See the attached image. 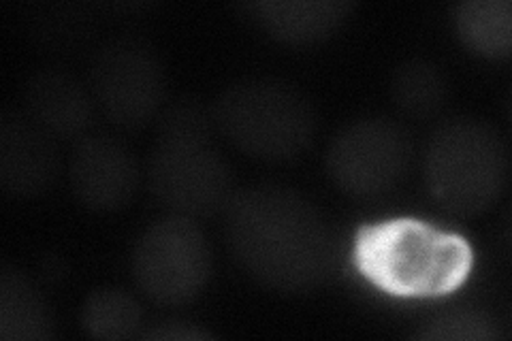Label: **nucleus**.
<instances>
[{
    "label": "nucleus",
    "mask_w": 512,
    "mask_h": 341,
    "mask_svg": "<svg viewBox=\"0 0 512 341\" xmlns=\"http://www.w3.org/2000/svg\"><path fill=\"white\" fill-rule=\"evenodd\" d=\"M222 214L235 263L269 290L286 295L316 290L338 265V241L329 222L295 190H237Z\"/></svg>",
    "instance_id": "1"
},
{
    "label": "nucleus",
    "mask_w": 512,
    "mask_h": 341,
    "mask_svg": "<svg viewBox=\"0 0 512 341\" xmlns=\"http://www.w3.org/2000/svg\"><path fill=\"white\" fill-rule=\"evenodd\" d=\"M350 256L367 282L397 299L451 295L474 267L466 237L410 216L359 226Z\"/></svg>",
    "instance_id": "2"
},
{
    "label": "nucleus",
    "mask_w": 512,
    "mask_h": 341,
    "mask_svg": "<svg viewBox=\"0 0 512 341\" xmlns=\"http://www.w3.org/2000/svg\"><path fill=\"white\" fill-rule=\"evenodd\" d=\"M216 137L210 109L188 96L169 103L158 118L146 182L169 214L199 222L227 209L237 190Z\"/></svg>",
    "instance_id": "3"
},
{
    "label": "nucleus",
    "mask_w": 512,
    "mask_h": 341,
    "mask_svg": "<svg viewBox=\"0 0 512 341\" xmlns=\"http://www.w3.org/2000/svg\"><path fill=\"white\" fill-rule=\"evenodd\" d=\"M210 116L218 137L263 162H293L308 154L318 137L314 105L280 79L235 81L216 96Z\"/></svg>",
    "instance_id": "4"
},
{
    "label": "nucleus",
    "mask_w": 512,
    "mask_h": 341,
    "mask_svg": "<svg viewBox=\"0 0 512 341\" xmlns=\"http://www.w3.org/2000/svg\"><path fill=\"white\" fill-rule=\"evenodd\" d=\"M427 190L448 214L472 218L502 199L510 180L508 143L483 120L459 118L436 128L423 154Z\"/></svg>",
    "instance_id": "5"
},
{
    "label": "nucleus",
    "mask_w": 512,
    "mask_h": 341,
    "mask_svg": "<svg viewBox=\"0 0 512 341\" xmlns=\"http://www.w3.org/2000/svg\"><path fill=\"white\" fill-rule=\"evenodd\" d=\"M133 280L148 301L182 307L195 301L212 275V250L197 220L169 214L135 243Z\"/></svg>",
    "instance_id": "6"
},
{
    "label": "nucleus",
    "mask_w": 512,
    "mask_h": 341,
    "mask_svg": "<svg viewBox=\"0 0 512 341\" xmlns=\"http://www.w3.org/2000/svg\"><path fill=\"white\" fill-rule=\"evenodd\" d=\"M99 113L122 131H141L163 116L167 73L154 47L135 37H118L94 52L90 81Z\"/></svg>",
    "instance_id": "7"
},
{
    "label": "nucleus",
    "mask_w": 512,
    "mask_h": 341,
    "mask_svg": "<svg viewBox=\"0 0 512 341\" xmlns=\"http://www.w3.org/2000/svg\"><path fill=\"white\" fill-rule=\"evenodd\" d=\"M414 160L406 128L382 116L342 126L329 143L325 167L331 182L348 197L376 199L402 184Z\"/></svg>",
    "instance_id": "8"
},
{
    "label": "nucleus",
    "mask_w": 512,
    "mask_h": 341,
    "mask_svg": "<svg viewBox=\"0 0 512 341\" xmlns=\"http://www.w3.org/2000/svg\"><path fill=\"white\" fill-rule=\"evenodd\" d=\"M69 186L79 205L96 214H116L135 201L143 171L128 145L105 133H90L73 143Z\"/></svg>",
    "instance_id": "9"
},
{
    "label": "nucleus",
    "mask_w": 512,
    "mask_h": 341,
    "mask_svg": "<svg viewBox=\"0 0 512 341\" xmlns=\"http://www.w3.org/2000/svg\"><path fill=\"white\" fill-rule=\"evenodd\" d=\"M60 141L24 109L0 116V186L13 199H35L50 192L62 173Z\"/></svg>",
    "instance_id": "10"
},
{
    "label": "nucleus",
    "mask_w": 512,
    "mask_h": 341,
    "mask_svg": "<svg viewBox=\"0 0 512 341\" xmlns=\"http://www.w3.org/2000/svg\"><path fill=\"white\" fill-rule=\"evenodd\" d=\"M22 109L45 133L73 143L94 133L99 113L90 86L58 67L41 69L28 79Z\"/></svg>",
    "instance_id": "11"
},
{
    "label": "nucleus",
    "mask_w": 512,
    "mask_h": 341,
    "mask_svg": "<svg viewBox=\"0 0 512 341\" xmlns=\"http://www.w3.org/2000/svg\"><path fill=\"white\" fill-rule=\"evenodd\" d=\"M244 9L274 41L306 47L333 37L355 5L346 0H261Z\"/></svg>",
    "instance_id": "12"
},
{
    "label": "nucleus",
    "mask_w": 512,
    "mask_h": 341,
    "mask_svg": "<svg viewBox=\"0 0 512 341\" xmlns=\"http://www.w3.org/2000/svg\"><path fill=\"white\" fill-rule=\"evenodd\" d=\"M54 335V316L37 284L11 265L0 271V337L43 341Z\"/></svg>",
    "instance_id": "13"
},
{
    "label": "nucleus",
    "mask_w": 512,
    "mask_h": 341,
    "mask_svg": "<svg viewBox=\"0 0 512 341\" xmlns=\"http://www.w3.org/2000/svg\"><path fill=\"white\" fill-rule=\"evenodd\" d=\"M459 41L480 58L508 60L512 52L510 0H468L453 7Z\"/></svg>",
    "instance_id": "14"
},
{
    "label": "nucleus",
    "mask_w": 512,
    "mask_h": 341,
    "mask_svg": "<svg viewBox=\"0 0 512 341\" xmlns=\"http://www.w3.org/2000/svg\"><path fill=\"white\" fill-rule=\"evenodd\" d=\"M391 101L408 120H434L446 107L448 81L436 62L412 58L399 64L391 77Z\"/></svg>",
    "instance_id": "15"
},
{
    "label": "nucleus",
    "mask_w": 512,
    "mask_h": 341,
    "mask_svg": "<svg viewBox=\"0 0 512 341\" xmlns=\"http://www.w3.org/2000/svg\"><path fill=\"white\" fill-rule=\"evenodd\" d=\"M84 331L101 341H126L139 337L143 310L139 301L122 288H96L82 305Z\"/></svg>",
    "instance_id": "16"
},
{
    "label": "nucleus",
    "mask_w": 512,
    "mask_h": 341,
    "mask_svg": "<svg viewBox=\"0 0 512 341\" xmlns=\"http://www.w3.org/2000/svg\"><path fill=\"white\" fill-rule=\"evenodd\" d=\"M90 32V18L75 7H45L35 18V37L47 50L71 54L92 37Z\"/></svg>",
    "instance_id": "17"
},
{
    "label": "nucleus",
    "mask_w": 512,
    "mask_h": 341,
    "mask_svg": "<svg viewBox=\"0 0 512 341\" xmlns=\"http://www.w3.org/2000/svg\"><path fill=\"white\" fill-rule=\"evenodd\" d=\"M431 341H493L502 337L500 324L483 310H455L431 318L419 333Z\"/></svg>",
    "instance_id": "18"
},
{
    "label": "nucleus",
    "mask_w": 512,
    "mask_h": 341,
    "mask_svg": "<svg viewBox=\"0 0 512 341\" xmlns=\"http://www.w3.org/2000/svg\"><path fill=\"white\" fill-rule=\"evenodd\" d=\"M139 337L148 341H205L214 339V333L188 320H160L148 329L143 327Z\"/></svg>",
    "instance_id": "19"
}]
</instances>
